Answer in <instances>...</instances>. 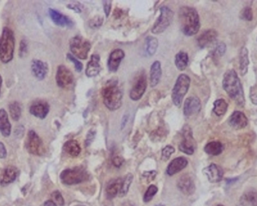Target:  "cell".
<instances>
[{
    "instance_id": "obj_45",
    "label": "cell",
    "mask_w": 257,
    "mask_h": 206,
    "mask_svg": "<svg viewBox=\"0 0 257 206\" xmlns=\"http://www.w3.org/2000/svg\"><path fill=\"white\" fill-rule=\"evenodd\" d=\"M156 174H157V172L156 171H147V172H144L142 174V176L147 182H151V181L154 180Z\"/></svg>"
},
{
    "instance_id": "obj_51",
    "label": "cell",
    "mask_w": 257,
    "mask_h": 206,
    "mask_svg": "<svg viewBox=\"0 0 257 206\" xmlns=\"http://www.w3.org/2000/svg\"><path fill=\"white\" fill-rule=\"evenodd\" d=\"M127 122L128 116L127 115H125V116L123 117V119H122L121 129H124L125 126H126V123H127Z\"/></svg>"
},
{
    "instance_id": "obj_28",
    "label": "cell",
    "mask_w": 257,
    "mask_h": 206,
    "mask_svg": "<svg viewBox=\"0 0 257 206\" xmlns=\"http://www.w3.org/2000/svg\"><path fill=\"white\" fill-rule=\"evenodd\" d=\"M249 64H250V60H249L248 50L247 48L242 47L240 49V55H239V70H240V75L242 76L247 74Z\"/></svg>"
},
{
    "instance_id": "obj_16",
    "label": "cell",
    "mask_w": 257,
    "mask_h": 206,
    "mask_svg": "<svg viewBox=\"0 0 257 206\" xmlns=\"http://www.w3.org/2000/svg\"><path fill=\"white\" fill-rule=\"evenodd\" d=\"M49 16L52 21L56 25L61 27H72L74 26V23L69 18L67 17L63 14L60 13L58 11L55 10L53 9H49L48 10Z\"/></svg>"
},
{
    "instance_id": "obj_50",
    "label": "cell",
    "mask_w": 257,
    "mask_h": 206,
    "mask_svg": "<svg viewBox=\"0 0 257 206\" xmlns=\"http://www.w3.org/2000/svg\"><path fill=\"white\" fill-rule=\"evenodd\" d=\"M67 6H68L69 9H72V10L75 11L77 13L82 12V9L81 8V5L80 4H69Z\"/></svg>"
},
{
    "instance_id": "obj_5",
    "label": "cell",
    "mask_w": 257,
    "mask_h": 206,
    "mask_svg": "<svg viewBox=\"0 0 257 206\" xmlns=\"http://www.w3.org/2000/svg\"><path fill=\"white\" fill-rule=\"evenodd\" d=\"M89 178V174L83 168L75 167L73 169H67L63 170L60 174V180L64 185H78L85 182Z\"/></svg>"
},
{
    "instance_id": "obj_41",
    "label": "cell",
    "mask_w": 257,
    "mask_h": 206,
    "mask_svg": "<svg viewBox=\"0 0 257 206\" xmlns=\"http://www.w3.org/2000/svg\"><path fill=\"white\" fill-rule=\"evenodd\" d=\"M253 18H254L253 11L250 7H246L240 12V19H243V20L251 21L253 20Z\"/></svg>"
},
{
    "instance_id": "obj_2",
    "label": "cell",
    "mask_w": 257,
    "mask_h": 206,
    "mask_svg": "<svg viewBox=\"0 0 257 206\" xmlns=\"http://www.w3.org/2000/svg\"><path fill=\"white\" fill-rule=\"evenodd\" d=\"M179 21L182 32L186 36H193L199 32L200 20L197 11L192 7L184 6L179 11Z\"/></svg>"
},
{
    "instance_id": "obj_56",
    "label": "cell",
    "mask_w": 257,
    "mask_h": 206,
    "mask_svg": "<svg viewBox=\"0 0 257 206\" xmlns=\"http://www.w3.org/2000/svg\"><path fill=\"white\" fill-rule=\"evenodd\" d=\"M163 206V205H156V206Z\"/></svg>"
},
{
    "instance_id": "obj_53",
    "label": "cell",
    "mask_w": 257,
    "mask_h": 206,
    "mask_svg": "<svg viewBox=\"0 0 257 206\" xmlns=\"http://www.w3.org/2000/svg\"><path fill=\"white\" fill-rule=\"evenodd\" d=\"M120 206H135L134 204H133L132 202L130 201H126L124 202V203H122L121 205Z\"/></svg>"
},
{
    "instance_id": "obj_40",
    "label": "cell",
    "mask_w": 257,
    "mask_h": 206,
    "mask_svg": "<svg viewBox=\"0 0 257 206\" xmlns=\"http://www.w3.org/2000/svg\"><path fill=\"white\" fill-rule=\"evenodd\" d=\"M52 200L58 206H63L65 205V201L62 196L61 193L58 190L53 191L51 193Z\"/></svg>"
},
{
    "instance_id": "obj_4",
    "label": "cell",
    "mask_w": 257,
    "mask_h": 206,
    "mask_svg": "<svg viewBox=\"0 0 257 206\" xmlns=\"http://www.w3.org/2000/svg\"><path fill=\"white\" fill-rule=\"evenodd\" d=\"M15 48V38L13 31L9 27H4L0 37V60L3 64L12 61Z\"/></svg>"
},
{
    "instance_id": "obj_55",
    "label": "cell",
    "mask_w": 257,
    "mask_h": 206,
    "mask_svg": "<svg viewBox=\"0 0 257 206\" xmlns=\"http://www.w3.org/2000/svg\"><path fill=\"white\" fill-rule=\"evenodd\" d=\"M223 206V205L218 204V205H217V206Z\"/></svg>"
},
{
    "instance_id": "obj_18",
    "label": "cell",
    "mask_w": 257,
    "mask_h": 206,
    "mask_svg": "<svg viewBox=\"0 0 257 206\" xmlns=\"http://www.w3.org/2000/svg\"><path fill=\"white\" fill-rule=\"evenodd\" d=\"M203 172L207 176V179L211 183H218L222 181L223 177V170L222 168L216 164H211L205 168Z\"/></svg>"
},
{
    "instance_id": "obj_14",
    "label": "cell",
    "mask_w": 257,
    "mask_h": 206,
    "mask_svg": "<svg viewBox=\"0 0 257 206\" xmlns=\"http://www.w3.org/2000/svg\"><path fill=\"white\" fill-rule=\"evenodd\" d=\"M178 189L181 193L187 196L193 194L196 190V185L192 177L189 174H184L178 180L177 184Z\"/></svg>"
},
{
    "instance_id": "obj_19",
    "label": "cell",
    "mask_w": 257,
    "mask_h": 206,
    "mask_svg": "<svg viewBox=\"0 0 257 206\" xmlns=\"http://www.w3.org/2000/svg\"><path fill=\"white\" fill-rule=\"evenodd\" d=\"M18 176V169L15 166H8L2 171L0 177V185L5 187L13 183Z\"/></svg>"
},
{
    "instance_id": "obj_32",
    "label": "cell",
    "mask_w": 257,
    "mask_h": 206,
    "mask_svg": "<svg viewBox=\"0 0 257 206\" xmlns=\"http://www.w3.org/2000/svg\"><path fill=\"white\" fill-rule=\"evenodd\" d=\"M228 107L229 105L224 99H218L217 101H214L213 111L217 116H222L226 113Z\"/></svg>"
},
{
    "instance_id": "obj_17",
    "label": "cell",
    "mask_w": 257,
    "mask_h": 206,
    "mask_svg": "<svg viewBox=\"0 0 257 206\" xmlns=\"http://www.w3.org/2000/svg\"><path fill=\"white\" fill-rule=\"evenodd\" d=\"M31 71L33 75L38 80H43L48 73V66L42 60L34 59L32 60Z\"/></svg>"
},
{
    "instance_id": "obj_43",
    "label": "cell",
    "mask_w": 257,
    "mask_h": 206,
    "mask_svg": "<svg viewBox=\"0 0 257 206\" xmlns=\"http://www.w3.org/2000/svg\"><path fill=\"white\" fill-rule=\"evenodd\" d=\"M28 52V43L25 39H22L20 42V47H19V56L20 57H24Z\"/></svg>"
},
{
    "instance_id": "obj_48",
    "label": "cell",
    "mask_w": 257,
    "mask_h": 206,
    "mask_svg": "<svg viewBox=\"0 0 257 206\" xmlns=\"http://www.w3.org/2000/svg\"><path fill=\"white\" fill-rule=\"evenodd\" d=\"M95 134H96V132H95V131H93V130H90L88 132L87 135H86V146H89L90 145V143L94 139Z\"/></svg>"
},
{
    "instance_id": "obj_37",
    "label": "cell",
    "mask_w": 257,
    "mask_h": 206,
    "mask_svg": "<svg viewBox=\"0 0 257 206\" xmlns=\"http://www.w3.org/2000/svg\"><path fill=\"white\" fill-rule=\"evenodd\" d=\"M226 45L223 42H221V43H218V45H216V47L211 52V56H212L214 60H218L221 57H222L226 52Z\"/></svg>"
},
{
    "instance_id": "obj_46",
    "label": "cell",
    "mask_w": 257,
    "mask_h": 206,
    "mask_svg": "<svg viewBox=\"0 0 257 206\" xmlns=\"http://www.w3.org/2000/svg\"><path fill=\"white\" fill-rule=\"evenodd\" d=\"M123 162H124V159H123V158H122L121 156H115V157H113V159H112V163H113L114 166L117 168L120 167V166L123 164Z\"/></svg>"
},
{
    "instance_id": "obj_10",
    "label": "cell",
    "mask_w": 257,
    "mask_h": 206,
    "mask_svg": "<svg viewBox=\"0 0 257 206\" xmlns=\"http://www.w3.org/2000/svg\"><path fill=\"white\" fill-rule=\"evenodd\" d=\"M183 140L179 144V150L188 155H192L196 149V142L192 137L190 127L185 126L182 131Z\"/></svg>"
},
{
    "instance_id": "obj_23",
    "label": "cell",
    "mask_w": 257,
    "mask_h": 206,
    "mask_svg": "<svg viewBox=\"0 0 257 206\" xmlns=\"http://www.w3.org/2000/svg\"><path fill=\"white\" fill-rule=\"evenodd\" d=\"M124 56V52L121 49H115L111 52L108 60V70L111 72H116Z\"/></svg>"
},
{
    "instance_id": "obj_25",
    "label": "cell",
    "mask_w": 257,
    "mask_h": 206,
    "mask_svg": "<svg viewBox=\"0 0 257 206\" xmlns=\"http://www.w3.org/2000/svg\"><path fill=\"white\" fill-rule=\"evenodd\" d=\"M0 132L5 137H9L12 133V124L9 115L4 109H0Z\"/></svg>"
},
{
    "instance_id": "obj_6",
    "label": "cell",
    "mask_w": 257,
    "mask_h": 206,
    "mask_svg": "<svg viewBox=\"0 0 257 206\" xmlns=\"http://www.w3.org/2000/svg\"><path fill=\"white\" fill-rule=\"evenodd\" d=\"M189 86H190V78L186 74H181L174 84L171 94V98L174 105L177 107L181 106L183 98L189 90Z\"/></svg>"
},
{
    "instance_id": "obj_24",
    "label": "cell",
    "mask_w": 257,
    "mask_h": 206,
    "mask_svg": "<svg viewBox=\"0 0 257 206\" xmlns=\"http://www.w3.org/2000/svg\"><path fill=\"white\" fill-rule=\"evenodd\" d=\"M101 71L100 57L98 55H93L90 61L88 62L86 69V75L88 77H94Z\"/></svg>"
},
{
    "instance_id": "obj_11",
    "label": "cell",
    "mask_w": 257,
    "mask_h": 206,
    "mask_svg": "<svg viewBox=\"0 0 257 206\" xmlns=\"http://www.w3.org/2000/svg\"><path fill=\"white\" fill-rule=\"evenodd\" d=\"M74 75L66 66L60 65L57 68L56 82L57 86L62 89H69L74 83Z\"/></svg>"
},
{
    "instance_id": "obj_49",
    "label": "cell",
    "mask_w": 257,
    "mask_h": 206,
    "mask_svg": "<svg viewBox=\"0 0 257 206\" xmlns=\"http://www.w3.org/2000/svg\"><path fill=\"white\" fill-rule=\"evenodd\" d=\"M7 156V150L3 143L0 142V159H5Z\"/></svg>"
},
{
    "instance_id": "obj_22",
    "label": "cell",
    "mask_w": 257,
    "mask_h": 206,
    "mask_svg": "<svg viewBox=\"0 0 257 206\" xmlns=\"http://www.w3.org/2000/svg\"><path fill=\"white\" fill-rule=\"evenodd\" d=\"M188 161L186 158L182 157V156L175 158L168 166L166 173H167L168 175L172 176L174 174L182 171L184 169L188 166Z\"/></svg>"
},
{
    "instance_id": "obj_8",
    "label": "cell",
    "mask_w": 257,
    "mask_h": 206,
    "mask_svg": "<svg viewBox=\"0 0 257 206\" xmlns=\"http://www.w3.org/2000/svg\"><path fill=\"white\" fill-rule=\"evenodd\" d=\"M25 148L30 154L41 156L45 152V145L42 138L34 130H30L27 134Z\"/></svg>"
},
{
    "instance_id": "obj_57",
    "label": "cell",
    "mask_w": 257,
    "mask_h": 206,
    "mask_svg": "<svg viewBox=\"0 0 257 206\" xmlns=\"http://www.w3.org/2000/svg\"><path fill=\"white\" fill-rule=\"evenodd\" d=\"M83 206V205H78V206Z\"/></svg>"
},
{
    "instance_id": "obj_26",
    "label": "cell",
    "mask_w": 257,
    "mask_h": 206,
    "mask_svg": "<svg viewBox=\"0 0 257 206\" xmlns=\"http://www.w3.org/2000/svg\"><path fill=\"white\" fill-rule=\"evenodd\" d=\"M161 76V64L158 60H156L151 65V72H150V84L151 87H155L159 83Z\"/></svg>"
},
{
    "instance_id": "obj_39",
    "label": "cell",
    "mask_w": 257,
    "mask_h": 206,
    "mask_svg": "<svg viewBox=\"0 0 257 206\" xmlns=\"http://www.w3.org/2000/svg\"><path fill=\"white\" fill-rule=\"evenodd\" d=\"M174 152V148L172 146H170V145H167V146L165 147V148H163V150H162V159L163 161H167L171 157V155L173 154Z\"/></svg>"
},
{
    "instance_id": "obj_3",
    "label": "cell",
    "mask_w": 257,
    "mask_h": 206,
    "mask_svg": "<svg viewBox=\"0 0 257 206\" xmlns=\"http://www.w3.org/2000/svg\"><path fill=\"white\" fill-rule=\"evenodd\" d=\"M103 102L111 111H117L122 105L123 93L118 86V81L109 80L102 91Z\"/></svg>"
},
{
    "instance_id": "obj_31",
    "label": "cell",
    "mask_w": 257,
    "mask_h": 206,
    "mask_svg": "<svg viewBox=\"0 0 257 206\" xmlns=\"http://www.w3.org/2000/svg\"><path fill=\"white\" fill-rule=\"evenodd\" d=\"M174 62L176 67L179 71H184L189 63V56L188 53L184 52H178V54L176 55Z\"/></svg>"
},
{
    "instance_id": "obj_7",
    "label": "cell",
    "mask_w": 257,
    "mask_h": 206,
    "mask_svg": "<svg viewBox=\"0 0 257 206\" xmlns=\"http://www.w3.org/2000/svg\"><path fill=\"white\" fill-rule=\"evenodd\" d=\"M70 50L78 58L85 60L91 49V44L84 37L77 36L70 40Z\"/></svg>"
},
{
    "instance_id": "obj_36",
    "label": "cell",
    "mask_w": 257,
    "mask_h": 206,
    "mask_svg": "<svg viewBox=\"0 0 257 206\" xmlns=\"http://www.w3.org/2000/svg\"><path fill=\"white\" fill-rule=\"evenodd\" d=\"M242 201L251 206H257V191L250 190L242 196Z\"/></svg>"
},
{
    "instance_id": "obj_38",
    "label": "cell",
    "mask_w": 257,
    "mask_h": 206,
    "mask_svg": "<svg viewBox=\"0 0 257 206\" xmlns=\"http://www.w3.org/2000/svg\"><path fill=\"white\" fill-rule=\"evenodd\" d=\"M158 192L157 187L155 185H151L147 189L146 193H144V203H149L152 200L153 198Z\"/></svg>"
},
{
    "instance_id": "obj_15",
    "label": "cell",
    "mask_w": 257,
    "mask_h": 206,
    "mask_svg": "<svg viewBox=\"0 0 257 206\" xmlns=\"http://www.w3.org/2000/svg\"><path fill=\"white\" fill-rule=\"evenodd\" d=\"M202 108L199 97L191 96L186 99L184 104V114L186 116H193L200 112Z\"/></svg>"
},
{
    "instance_id": "obj_27",
    "label": "cell",
    "mask_w": 257,
    "mask_h": 206,
    "mask_svg": "<svg viewBox=\"0 0 257 206\" xmlns=\"http://www.w3.org/2000/svg\"><path fill=\"white\" fill-rule=\"evenodd\" d=\"M122 181H123L122 178H117V179L111 180L108 182L105 188V193H106L108 199L112 200L116 197L121 187Z\"/></svg>"
},
{
    "instance_id": "obj_20",
    "label": "cell",
    "mask_w": 257,
    "mask_h": 206,
    "mask_svg": "<svg viewBox=\"0 0 257 206\" xmlns=\"http://www.w3.org/2000/svg\"><path fill=\"white\" fill-rule=\"evenodd\" d=\"M229 124L233 129H242L248 125V119L242 112L235 111L229 117Z\"/></svg>"
},
{
    "instance_id": "obj_34",
    "label": "cell",
    "mask_w": 257,
    "mask_h": 206,
    "mask_svg": "<svg viewBox=\"0 0 257 206\" xmlns=\"http://www.w3.org/2000/svg\"><path fill=\"white\" fill-rule=\"evenodd\" d=\"M133 176L132 174H128L123 181H122L121 187L120 189L119 196L120 197L126 196L127 194L129 189H130V185L133 182Z\"/></svg>"
},
{
    "instance_id": "obj_54",
    "label": "cell",
    "mask_w": 257,
    "mask_h": 206,
    "mask_svg": "<svg viewBox=\"0 0 257 206\" xmlns=\"http://www.w3.org/2000/svg\"><path fill=\"white\" fill-rule=\"evenodd\" d=\"M2 75H0V92H1V88H2Z\"/></svg>"
},
{
    "instance_id": "obj_13",
    "label": "cell",
    "mask_w": 257,
    "mask_h": 206,
    "mask_svg": "<svg viewBox=\"0 0 257 206\" xmlns=\"http://www.w3.org/2000/svg\"><path fill=\"white\" fill-rule=\"evenodd\" d=\"M49 111H50V106L48 102L42 100H38L33 103L30 108V113L40 119H45L49 113Z\"/></svg>"
},
{
    "instance_id": "obj_30",
    "label": "cell",
    "mask_w": 257,
    "mask_h": 206,
    "mask_svg": "<svg viewBox=\"0 0 257 206\" xmlns=\"http://www.w3.org/2000/svg\"><path fill=\"white\" fill-rule=\"evenodd\" d=\"M204 150L207 154L211 156H218L222 153L223 145L220 141H211L206 144Z\"/></svg>"
},
{
    "instance_id": "obj_52",
    "label": "cell",
    "mask_w": 257,
    "mask_h": 206,
    "mask_svg": "<svg viewBox=\"0 0 257 206\" xmlns=\"http://www.w3.org/2000/svg\"><path fill=\"white\" fill-rule=\"evenodd\" d=\"M43 206H57L53 200H48L44 203Z\"/></svg>"
},
{
    "instance_id": "obj_47",
    "label": "cell",
    "mask_w": 257,
    "mask_h": 206,
    "mask_svg": "<svg viewBox=\"0 0 257 206\" xmlns=\"http://www.w3.org/2000/svg\"><path fill=\"white\" fill-rule=\"evenodd\" d=\"M103 7H104V12H105L106 17H108L111 9V1H104V2H103Z\"/></svg>"
},
{
    "instance_id": "obj_33",
    "label": "cell",
    "mask_w": 257,
    "mask_h": 206,
    "mask_svg": "<svg viewBox=\"0 0 257 206\" xmlns=\"http://www.w3.org/2000/svg\"><path fill=\"white\" fill-rule=\"evenodd\" d=\"M9 112L10 116L14 121H18L21 116L22 109L21 106L17 101H14L9 104Z\"/></svg>"
},
{
    "instance_id": "obj_35",
    "label": "cell",
    "mask_w": 257,
    "mask_h": 206,
    "mask_svg": "<svg viewBox=\"0 0 257 206\" xmlns=\"http://www.w3.org/2000/svg\"><path fill=\"white\" fill-rule=\"evenodd\" d=\"M158 42L157 39L155 37H148L146 39V52L150 56H154L157 50Z\"/></svg>"
},
{
    "instance_id": "obj_29",
    "label": "cell",
    "mask_w": 257,
    "mask_h": 206,
    "mask_svg": "<svg viewBox=\"0 0 257 206\" xmlns=\"http://www.w3.org/2000/svg\"><path fill=\"white\" fill-rule=\"evenodd\" d=\"M63 150L65 151L67 154L69 155V156L76 157L81 153L82 148H81L78 141H75V140H70L63 145Z\"/></svg>"
},
{
    "instance_id": "obj_9",
    "label": "cell",
    "mask_w": 257,
    "mask_h": 206,
    "mask_svg": "<svg viewBox=\"0 0 257 206\" xmlns=\"http://www.w3.org/2000/svg\"><path fill=\"white\" fill-rule=\"evenodd\" d=\"M174 18V12L169 7L160 8V15L158 18L152 28V33L154 34H162L169 27Z\"/></svg>"
},
{
    "instance_id": "obj_44",
    "label": "cell",
    "mask_w": 257,
    "mask_h": 206,
    "mask_svg": "<svg viewBox=\"0 0 257 206\" xmlns=\"http://www.w3.org/2000/svg\"><path fill=\"white\" fill-rule=\"evenodd\" d=\"M103 19L100 16H96L90 20L89 25L91 28H98L103 24Z\"/></svg>"
},
{
    "instance_id": "obj_1",
    "label": "cell",
    "mask_w": 257,
    "mask_h": 206,
    "mask_svg": "<svg viewBox=\"0 0 257 206\" xmlns=\"http://www.w3.org/2000/svg\"><path fill=\"white\" fill-rule=\"evenodd\" d=\"M223 88L238 107L244 108L245 105L244 90L239 75L234 70H229L224 74Z\"/></svg>"
},
{
    "instance_id": "obj_42",
    "label": "cell",
    "mask_w": 257,
    "mask_h": 206,
    "mask_svg": "<svg viewBox=\"0 0 257 206\" xmlns=\"http://www.w3.org/2000/svg\"><path fill=\"white\" fill-rule=\"evenodd\" d=\"M67 57H68L69 60H71V62L73 63L77 72H82V70H83V64H82V63L80 62L79 60L75 56H71V54H67Z\"/></svg>"
},
{
    "instance_id": "obj_12",
    "label": "cell",
    "mask_w": 257,
    "mask_h": 206,
    "mask_svg": "<svg viewBox=\"0 0 257 206\" xmlns=\"http://www.w3.org/2000/svg\"><path fill=\"white\" fill-rule=\"evenodd\" d=\"M147 89V78L144 74L140 75L130 91V97L133 101H138L144 95Z\"/></svg>"
},
{
    "instance_id": "obj_21",
    "label": "cell",
    "mask_w": 257,
    "mask_h": 206,
    "mask_svg": "<svg viewBox=\"0 0 257 206\" xmlns=\"http://www.w3.org/2000/svg\"><path fill=\"white\" fill-rule=\"evenodd\" d=\"M218 32L214 30H206L199 36L198 38V45L201 49L208 47L215 42L218 38Z\"/></svg>"
}]
</instances>
